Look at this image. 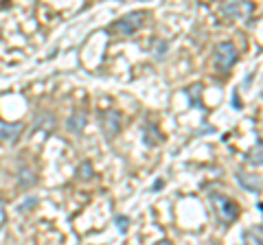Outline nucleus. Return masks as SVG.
<instances>
[{
	"instance_id": "2",
	"label": "nucleus",
	"mask_w": 263,
	"mask_h": 245,
	"mask_svg": "<svg viewBox=\"0 0 263 245\" xmlns=\"http://www.w3.org/2000/svg\"><path fill=\"white\" fill-rule=\"evenodd\" d=\"M209 197H211V203L217 210V217L224 223H233L235 219L239 217V206H237L235 199H230V197H226V195H221V193H211Z\"/></svg>"
},
{
	"instance_id": "8",
	"label": "nucleus",
	"mask_w": 263,
	"mask_h": 245,
	"mask_svg": "<svg viewBox=\"0 0 263 245\" xmlns=\"http://www.w3.org/2000/svg\"><path fill=\"white\" fill-rule=\"evenodd\" d=\"M248 162L254 165V167H263V140L261 138L254 142V147L248 151Z\"/></svg>"
},
{
	"instance_id": "4",
	"label": "nucleus",
	"mask_w": 263,
	"mask_h": 245,
	"mask_svg": "<svg viewBox=\"0 0 263 245\" xmlns=\"http://www.w3.org/2000/svg\"><path fill=\"white\" fill-rule=\"evenodd\" d=\"M101 127H103V134L108 140H112L114 136L121 132V114L117 110H108L101 114Z\"/></svg>"
},
{
	"instance_id": "15",
	"label": "nucleus",
	"mask_w": 263,
	"mask_h": 245,
	"mask_svg": "<svg viewBox=\"0 0 263 245\" xmlns=\"http://www.w3.org/2000/svg\"><path fill=\"white\" fill-rule=\"evenodd\" d=\"M167 42H158V48H156V59H162L164 57V51H167Z\"/></svg>"
},
{
	"instance_id": "9",
	"label": "nucleus",
	"mask_w": 263,
	"mask_h": 245,
	"mask_svg": "<svg viewBox=\"0 0 263 245\" xmlns=\"http://www.w3.org/2000/svg\"><path fill=\"white\" fill-rule=\"evenodd\" d=\"M18 182H20V186L22 189H31L33 184H35V177H33V173L27 169V167H20V171H18Z\"/></svg>"
},
{
	"instance_id": "12",
	"label": "nucleus",
	"mask_w": 263,
	"mask_h": 245,
	"mask_svg": "<svg viewBox=\"0 0 263 245\" xmlns=\"http://www.w3.org/2000/svg\"><path fill=\"white\" fill-rule=\"evenodd\" d=\"M114 226L119 228V232H127L129 228V219L125 215H114Z\"/></svg>"
},
{
	"instance_id": "13",
	"label": "nucleus",
	"mask_w": 263,
	"mask_h": 245,
	"mask_svg": "<svg viewBox=\"0 0 263 245\" xmlns=\"http://www.w3.org/2000/svg\"><path fill=\"white\" fill-rule=\"evenodd\" d=\"M37 206V197H27L20 206H18V212H24V210H31V208H35Z\"/></svg>"
},
{
	"instance_id": "14",
	"label": "nucleus",
	"mask_w": 263,
	"mask_h": 245,
	"mask_svg": "<svg viewBox=\"0 0 263 245\" xmlns=\"http://www.w3.org/2000/svg\"><path fill=\"white\" fill-rule=\"evenodd\" d=\"M77 175H79V177H84V179H90V177H92V167H90V162H84V165L79 167Z\"/></svg>"
},
{
	"instance_id": "3",
	"label": "nucleus",
	"mask_w": 263,
	"mask_h": 245,
	"mask_svg": "<svg viewBox=\"0 0 263 245\" xmlns=\"http://www.w3.org/2000/svg\"><path fill=\"white\" fill-rule=\"evenodd\" d=\"M237 57H239V55H237V48L230 42H221L215 48V64H217L219 70H230L235 66Z\"/></svg>"
},
{
	"instance_id": "17",
	"label": "nucleus",
	"mask_w": 263,
	"mask_h": 245,
	"mask_svg": "<svg viewBox=\"0 0 263 245\" xmlns=\"http://www.w3.org/2000/svg\"><path fill=\"white\" fill-rule=\"evenodd\" d=\"M156 245H174V243H171L169 239H162V241H158V243H156Z\"/></svg>"
},
{
	"instance_id": "5",
	"label": "nucleus",
	"mask_w": 263,
	"mask_h": 245,
	"mask_svg": "<svg viewBox=\"0 0 263 245\" xmlns=\"http://www.w3.org/2000/svg\"><path fill=\"white\" fill-rule=\"evenodd\" d=\"M24 125L22 122H3L0 120V142H15L18 136L22 134Z\"/></svg>"
},
{
	"instance_id": "6",
	"label": "nucleus",
	"mask_w": 263,
	"mask_h": 245,
	"mask_svg": "<svg viewBox=\"0 0 263 245\" xmlns=\"http://www.w3.org/2000/svg\"><path fill=\"white\" fill-rule=\"evenodd\" d=\"M86 112L84 110H72V114L68 116V120H66V127H68V132L72 134H81L86 127Z\"/></svg>"
},
{
	"instance_id": "16",
	"label": "nucleus",
	"mask_w": 263,
	"mask_h": 245,
	"mask_svg": "<svg viewBox=\"0 0 263 245\" xmlns=\"http://www.w3.org/2000/svg\"><path fill=\"white\" fill-rule=\"evenodd\" d=\"M252 230H254V234L259 236V241L263 243V226H259V228H252Z\"/></svg>"
},
{
	"instance_id": "11",
	"label": "nucleus",
	"mask_w": 263,
	"mask_h": 245,
	"mask_svg": "<svg viewBox=\"0 0 263 245\" xmlns=\"http://www.w3.org/2000/svg\"><path fill=\"white\" fill-rule=\"evenodd\" d=\"M202 90V84H193L191 88L186 90V94H189V99H191V105L193 108H200V99H197V92Z\"/></svg>"
},
{
	"instance_id": "7",
	"label": "nucleus",
	"mask_w": 263,
	"mask_h": 245,
	"mask_svg": "<svg viewBox=\"0 0 263 245\" xmlns=\"http://www.w3.org/2000/svg\"><path fill=\"white\" fill-rule=\"evenodd\" d=\"M237 182H239L246 191H250V193H261V186H263V182H261V177H257V175H248V173H243V171H239L237 173Z\"/></svg>"
},
{
	"instance_id": "10",
	"label": "nucleus",
	"mask_w": 263,
	"mask_h": 245,
	"mask_svg": "<svg viewBox=\"0 0 263 245\" xmlns=\"http://www.w3.org/2000/svg\"><path fill=\"white\" fill-rule=\"evenodd\" d=\"M241 11H250V5H239V3H230V5H224L221 7V13H233L235 18H239Z\"/></svg>"
},
{
	"instance_id": "1",
	"label": "nucleus",
	"mask_w": 263,
	"mask_h": 245,
	"mask_svg": "<svg viewBox=\"0 0 263 245\" xmlns=\"http://www.w3.org/2000/svg\"><path fill=\"white\" fill-rule=\"evenodd\" d=\"M145 18H147V13H145V11H134V13H127V15H123L121 20H117L114 24H110L108 31H110V33H114V35L129 37L132 33H136V31L143 27Z\"/></svg>"
}]
</instances>
